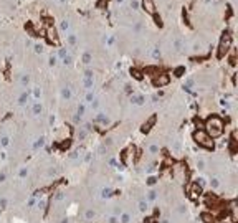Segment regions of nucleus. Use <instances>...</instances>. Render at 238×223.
<instances>
[{"label":"nucleus","mask_w":238,"mask_h":223,"mask_svg":"<svg viewBox=\"0 0 238 223\" xmlns=\"http://www.w3.org/2000/svg\"><path fill=\"white\" fill-rule=\"evenodd\" d=\"M106 3H108V0H99V2H98V7H99V8H103Z\"/></svg>","instance_id":"obj_39"},{"label":"nucleus","mask_w":238,"mask_h":223,"mask_svg":"<svg viewBox=\"0 0 238 223\" xmlns=\"http://www.w3.org/2000/svg\"><path fill=\"white\" fill-rule=\"evenodd\" d=\"M35 51L41 53V51H43V46H41V45H35Z\"/></svg>","instance_id":"obj_42"},{"label":"nucleus","mask_w":238,"mask_h":223,"mask_svg":"<svg viewBox=\"0 0 238 223\" xmlns=\"http://www.w3.org/2000/svg\"><path fill=\"white\" fill-rule=\"evenodd\" d=\"M93 99H94V96H93V93H88V94H86V101H89V103H91Z\"/></svg>","instance_id":"obj_38"},{"label":"nucleus","mask_w":238,"mask_h":223,"mask_svg":"<svg viewBox=\"0 0 238 223\" xmlns=\"http://www.w3.org/2000/svg\"><path fill=\"white\" fill-rule=\"evenodd\" d=\"M131 7H132V8H134V10H136V8H137V7H139V3H137V2H136V0H132V2H131Z\"/></svg>","instance_id":"obj_45"},{"label":"nucleus","mask_w":238,"mask_h":223,"mask_svg":"<svg viewBox=\"0 0 238 223\" xmlns=\"http://www.w3.org/2000/svg\"><path fill=\"white\" fill-rule=\"evenodd\" d=\"M149 152H151V154H157L159 147H157V145H151V147H149Z\"/></svg>","instance_id":"obj_31"},{"label":"nucleus","mask_w":238,"mask_h":223,"mask_svg":"<svg viewBox=\"0 0 238 223\" xmlns=\"http://www.w3.org/2000/svg\"><path fill=\"white\" fill-rule=\"evenodd\" d=\"M118 2H122V0H118Z\"/></svg>","instance_id":"obj_58"},{"label":"nucleus","mask_w":238,"mask_h":223,"mask_svg":"<svg viewBox=\"0 0 238 223\" xmlns=\"http://www.w3.org/2000/svg\"><path fill=\"white\" fill-rule=\"evenodd\" d=\"M60 2H61V3H65V2H66V0H60Z\"/></svg>","instance_id":"obj_57"},{"label":"nucleus","mask_w":238,"mask_h":223,"mask_svg":"<svg viewBox=\"0 0 238 223\" xmlns=\"http://www.w3.org/2000/svg\"><path fill=\"white\" fill-rule=\"evenodd\" d=\"M174 46H175V50H180V46H182V43H180V40H175V43H174Z\"/></svg>","instance_id":"obj_37"},{"label":"nucleus","mask_w":238,"mask_h":223,"mask_svg":"<svg viewBox=\"0 0 238 223\" xmlns=\"http://www.w3.org/2000/svg\"><path fill=\"white\" fill-rule=\"evenodd\" d=\"M167 83H169V76H167V74H164V73H162V74H159L157 78L154 79V84H156V86H165Z\"/></svg>","instance_id":"obj_6"},{"label":"nucleus","mask_w":238,"mask_h":223,"mask_svg":"<svg viewBox=\"0 0 238 223\" xmlns=\"http://www.w3.org/2000/svg\"><path fill=\"white\" fill-rule=\"evenodd\" d=\"M197 167H198V169H204V167H205L204 160H198V162H197Z\"/></svg>","instance_id":"obj_46"},{"label":"nucleus","mask_w":238,"mask_h":223,"mask_svg":"<svg viewBox=\"0 0 238 223\" xmlns=\"http://www.w3.org/2000/svg\"><path fill=\"white\" fill-rule=\"evenodd\" d=\"M85 78H93V71H91V70L85 71Z\"/></svg>","instance_id":"obj_43"},{"label":"nucleus","mask_w":238,"mask_h":223,"mask_svg":"<svg viewBox=\"0 0 238 223\" xmlns=\"http://www.w3.org/2000/svg\"><path fill=\"white\" fill-rule=\"evenodd\" d=\"M68 41H70V45H74V43H76V36H74L73 33H70V35H68Z\"/></svg>","instance_id":"obj_23"},{"label":"nucleus","mask_w":238,"mask_h":223,"mask_svg":"<svg viewBox=\"0 0 238 223\" xmlns=\"http://www.w3.org/2000/svg\"><path fill=\"white\" fill-rule=\"evenodd\" d=\"M156 182H157V178H156V177H151L149 180H147V184H149V185H154Z\"/></svg>","instance_id":"obj_40"},{"label":"nucleus","mask_w":238,"mask_h":223,"mask_svg":"<svg viewBox=\"0 0 238 223\" xmlns=\"http://www.w3.org/2000/svg\"><path fill=\"white\" fill-rule=\"evenodd\" d=\"M101 195H103L104 198L111 197V195H112V190H111V189H103V193H101Z\"/></svg>","instance_id":"obj_21"},{"label":"nucleus","mask_w":238,"mask_h":223,"mask_svg":"<svg viewBox=\"0 0 238 223\" xmlns=\"http://www.w3.org/2000/svg\"><path fill=\"white\" fill-rule=\"evenodd\" d=\"M94 121H96V122H103V124H109V118H108V116H106V114H103V112H99L98 116H96V118H94Z\"/></svg>","instance_id":"obj_8"},{"label":"nucleus","mask_w":238,"mask_h":223,"mask_svg":"<svg viewBox=\"0 0 238 223\" xmlns=\"http://www.w3.org/2000/svg\"><path fill=\"white\" fill-rule=\"evenodd\" d=\"M61 98L66 99V101H68V99H71V89H70L68 86H65V88L61 89Z\"/></svg>","instance_id":"obj_10"},{"label":"nucleus","mask_w":238,"mask_h":223,"mask_svg":"<svg viewBox=\"0 0 238 223\" xmlns=\"http://www.w3.org/2000/svg\"><path fill=\"white\" fill-rule=\"evenodd\" d=\"M83 84H85L86 89H91L93 88V78H85L83 79Z\"/></svg>","instance_id":"obj_16"},{"label":"nucleus","mask_w":238,"mask_h":223,"mask_svg":"<svg viewBox=\"0 0 238 223\" xmlns=\"http://www.w3.org/2000/svg\"><path fill=\"white\" fill-rule=\"evenodd\" d=\"M193 139H195V142L198 145H202L205 149H213V139L205 131H202V129H198V131L193 132Z\"/></svg>","instance_id":"obj_2"},{"label":"nucleus","mask_w":238,"mask_h":223,"mask_svg":"<svg viewBox=\"0 0 238 223\" xmlns=\"http://www.w3.org/2000/svg\"><path fill=\"white\" fill-rule=\"evenodd\" d=\"M79 155H81V152H79V151H74V152H71V154H70V159H73V160H74V159H78Z\"/></svg>","instance_id":"obj_26"},{"label":"nucleus","mask_w":238,"mask_h":223,"mask_svg":"<svg viewBox=\"0 0 238 223\" xmlns=\"http://www.w3.org/2000/svg\"><path fill=\"white\" fill-rule=\"evenodd\" d=\"M26 174H28V170H26V169H22V170H20V177L22 178L26 177Z\"/></svg>","instance_id":"obj_41"},{"label":"nucleus","mask_w":238,"mask_h":223,"mask_svg":"<svg viewBox=\"0 0 238 223\" xmlns=\"http://www.w3.org/2000/svg\"><path fill=\"white\" fill-rule=\"evenodd\" d=\"M129 220H131V217H129L127 213H122V215H121V222L122 223H129Z\"/></svg>","instance_id":"obj_22"},{"label":"nucleus","mask_w":238,"mask_h":223,"mask_svg":"<svg viewBox=\"0 0 238 223\" xmlns=\"http://www.w3.org/2000/svg\"><path fill=\"white\" fill-rule=\"evenodd\" d=\"M230 46H231V35L228 32H225L220 38V45H218V58H223L228 53Z\"/></svg>","instance_id":"obj_3"},{"label":"nucleus","mask_w":238,"mask_h":223,"mask_svg":"<svg viewBox=\"0 0 238 223\" xmlns=\"http://www.w3.org/2000/svg\"><path fill=\"white\" fill-rule=\"evenodd\" d=\"M88 131H89V129H86V127L79 129V131H78V139H79V141H81V139H85L86 136H88Z\"/></svg>","instance_id":"obj_15"},{"label":"nucleus","mask_w":238,"mask_h":223,"mask_svg":"<svg viewBox=\"0 0 238 223\" xmlns=\"http://www.w3.org/2000/svg\"><path fill=\"white\" fill-rule=\"evenodd\" d=\"M131 103H132V104H137V106H142L145 103V98H144V96H141V94H137V96H132V98H131Z\"/></svg>","instance_id":"obj_7"},{"label":"nucleus","mask_w":238,"mask_h":223,"mask_svg":"<svg viewBox=\"0 0 238 223\" xmlns=\"http://www.w3.org/2000/svg\"><path fill=\"white\" fill-rule=\"evenodd\" d=\"M131 73H132V76L136 79H142V73L139 71V70H131Z\"/></svg>","instance_id":"obj_19"},{"label":"nucleus","mask_w":238,"mask_h":223,"mask_svg":"<svg viewBox=\"0 0 238 223\" xmlns=\"http://www.w3.org/2000/svg\"><path fill=\"white\" fill-rule=\"evenodd\" d=\"M41 111H43V107H41V104H40V103H37V104H33V114H35V116H38V114H41Z\"/></svg>","instance_id":"obj_13"},{"label":"nucleus","mask_w":238,"mask_h":223,"mask_svg":"<svg viewBox=\"0 0 238 223\" xmlns=\"http://www.w3.org/2000/svg\"><path fill=\"white\" fill-rule=\"evenodd\" d=\"M35 98H40V88H35Z\"/></svg>","instance_id":"obj_50"},{"label":"nucleus","mask_w":238,"mask_h":223,"mask_svg":"<svg viewBox=\"0 0 238 223\" xmlns=\"http://www.w3.org/2000/svg\"><path fill=\"white\" fill-rule=\"evenodd\" d=\"M28 98H30V94H28V93H23L18 99V104H26V103H28Z\"/></svg>","instance_id":"obj_12"},{"label":"nucleus","mask_w":238,"mask_h":223,"mask_svg":"<svg viewBox=\"0 0 238 223\" xmlns=\"http://www.w3.org/2000/svg\"><path fill=\"white\" fill-rule=\"evenodd\" d=\"M2 145H8V137H2Z\"/></svg>","instance_id":"obj_47"},{"label":"nucleus","mask_w":238,"mask_h":223,"mask_svg":"<svg viewBox=\"0 0 238 223\" xmlns=\"http://www.w3.org/2000/svg\"><path fill=\"white\" fill-rule=\"evenodd\" d=\"M202 220L205 223H213V217H212L210 213H202Z\"/></svg>","instance_id":"obj_17"},{"label":"nucleus","mask_w":238,"mask_h":223,"mask_svg":"<svg viewBox=\"0 0 238 223\" xmlns=\"http://www.w3.org/2000/svg\"><path fill=\"white\" fill-rule=\"evenodd\" d=\"M63 198H65V193H63V192H60V193L55 195V200H63Z\"/></svg>","instance_id":"obj_32"},{"label":"nucleus","mask_w":238,"mask_h":223,"mask_svg":"<svg viewBox=\"0 0 238 223\" xmlns=\"http://www.w3.org/2000/svg\"><path fill=\"white\" fill-rule=\"evenodd\" d=\"M43 144H45V139H43V137H40L38 141H37V142L33 144V149H35V151H38L40 147H43Z\"/></svg>","instance_id":"obj_14"},{"label":"nucleus","mask_w":238,"mask_h":223,"mask_svg":"<svg viewBox=\"0 0 238 223\" xmlns=\"http://www.w3.org/2000/svg\"><path fill=\"white\" fill-rule=\"evenodd\" d=\"M109 165H111V167H118V162H116V159H111V160H109Z\"/></svg>","instance_id":"obj_44"},{"label":"nucleus","mask_w":238,"mask_h":223,"mask_svg":"<svg viewBox=\"0 0 238 223\" xmlns=\"http://www.w3.org/2000/svg\"><path fill=\"white\" fill-rule=\"evenodd\" d=\"M142 8L145 10V13H149V15H156V5H154V0H142Z\"/></svg>","instance_id":"obj_5"},{"label":"nucleus","mask_w":238,"mask_h":223,"mask_svg":"<svg viewBox=\"0 0 238 223\" xmlns=\"http://www.w3.org/2000/svg\"><path fill=\"white\" fill-rule=\"evenodd\" d=\"M184 88H187V89H190V88H193V79H187V83L184 84Z\"/></svg>","instance_id":"obj_28"},{"label":"nucleus","mask_w":238,"mask_h":223,"mask_svg":"<svg viewBox=\"0 0 238 223\" xmlns=\"http://www.w3.org/2000/svg\"><path fill=\"white\" fill-rule=\"evenodd\" d=\"M184 71H185V68H182V66H180V68H177V70H175V76H182V74H184Z\"/></svg>","instance_id":"obj_30"},{"label":"nucleus","mask_w":238,"mask_h":223,"mask_svg":"<svg viewBox=\"0 0 238 223\" xmlns=\"http://www.w3.org/2000/svg\"><path fill=\"white\" fill-rule=\"evenodd\" d=\"M61 223H68V220H66V218H65V220H63V222H61Z\"/></svg>","instance_id":"obj_55"},{"label":"nucleus","mask_w":238,"mask_h":223,"mask_svg":"<svg viewBox=\"0 0 238 223\" xmlns=\"http://www.w3.org/2000/svg\"><path fill=\"white\" fill-rule=\"evenodd\" d=\"M159 56H160V51L156 48V50H154V58H159Z\"/></svg>","instance_id":"obj_48"},{"label":"nucleus","mask_w":238,"mask_h":223,"mask_svg":"<svg viewBox=\"0 0 238 223\" xmlns=\"http://www.w3.org/2000/svg\"><path fill=\"white\" fill-rule=\"evenodd\" d=\"M207 134L210 136V137H218L222 132H223V121L218 118V116H210V118L207 119Z\"/></svg>","instance_id":"obj_1"},{"label":"nucleus","mask_w":238,"mask_h":223,"mask_svg":"<svg viewBox=\"0 0 238 223\" xmlns=\"http://www.w3.org/2000/svg\"><path fill=\"white\" fill-rule=\"evenodd\" d=\"M46 40L48 43H53V45H60V40H58V33L53 26H48L46 28Z\"/></svg>","instance_id":"obj_4"},{"label":"nucleus","mask_w":238,"mask_h":223,"mask_svg":"<svg viewBox=\"0 0 238 223\" xmlns=\"http://www.w3.org/2000/svg\"><path fill=\"white\" fill-rule=\"evenodd\" d=\"M50 65H51V66L56 65V56H55V55H53V56H50Z\"/></svg>","instance_id":"obj_36"},{"label":"nucleus","mask_w":238,"mask_h":223,"mask_svg":"<svg viewBox=\"0 0 238 223\" xmlns=\"http://www.w3.org/2000/svg\"><path fill=\"white\" fill-rule=\"evenodd\" d=\"M35 205V198H32V200H28V207H33Z\"/></svg>","instance_id":"obj_52"},{"label":"nucleus","mask_w":238,"mask_h":223,"mask_svg":"<svg viewBox=\"0 0 238 223\" xmlns=\"http://www.w3.org/2000/svg\"><path fill=\"white\" fill-rule=\"evenodd\" d=\"M139 210L141 212L147 210V202H145V200H141V202H139Z\"/></svg>","instance_id":"obj_20"},{"label":"nucleus","mask_w":238,"mask_h":223,"mask_svg":"<svg viewBox=\"0 0 238 223\" xmlns=\"http://www.w3.org/2000/svg\"><path fill=\"white\" fill-rule=\"evenodd\" d=\"M20 81H22V86H26V84H28V81H30V78H28V76H26V74H23V76H22V79H20Z\"/></svg>","instance_id":"obj_25"},{"label":"nucleus","mask_w":238,"mask_h":223,"mask_svg":"<svg viewBox=\"0 0 238 223\" xmlns=\"http://www.w3.org/2000/svg\"><path fill=\"white\" fill-rule=\"evenodd\" d=\"M45 205H46V202H43V200H41V202L38 203V207H40V208H45Z\"/></svg>","instance_id":"obj_51"},{"label":"nucleus","mask_w":238,"mask_h":223,"mask_svg":"<svg viewBox=\"0 0 238 223\" xmlns=\"http://www.w3.org/2000/svg\"><path fill=\"white\" fill-rule=\"evenodd\" d=\"M83 63H86V65L91 63V53H85L83 55Z\"/></svg>","instance_id":"obj_18"},{"label":"nucleus","mask_w":238,"mask_h":223,"mask_svg":"<svg viewBox=\"0 0 238 223\" xmlns=\"http://www.w3.org/2000/svg\"><path fill=\"white\" fill-rule=\"evenodd\" d=\"M154 122H156V118H151L144 126H142V132H147V131H149V129L152 127V124H154Z\"/></svg>","instance_id":"obj_11"},{"label":"nucleus","mask_w":238,"mask_h":223,"mask_svg":"<svg viewBox=\"0 0 238 223\" xmlns=\"http://www.w3.org/2000/svg\"><path fill=\"white\" fill-rule=\"evenodd\" d=\"M0 182H5V174H0Z\"/></svg>","instance_id":"obj_54"},{"label":"nucleus","mask_w":238,"mask_h":223,"mask_svg":"<svg viewBox=\"0 0 238 223\" xmlns=\"http://www.w3.org/2000/svg\"><path fill=\"white\" fill-rule=\"evenodd\" d=\"M58 55H60V58H65V56H66V55H68V53H66V50H65V48H61Z\"/></svg>","instance_id":"obj_35"},{"label":"nucleus","mask_w":238,"mask_h":223,"mask_svg":"<svg viewBox=\"0 0 238 223\" xmlns=\"http://www.w3.org/2000/svg\"><path fill=\"white\" fill-rule=\"evenodd\" d=\"M0 205L2 207H7V198H0Z\"/></svg>","instance_id":"obj_49"},{"label":"nucleus","mask_w":238,"mask_h":223,"mask_svg":"<svg viewBox=\"0 0 238 223\" xmlns=\"http://www.w3.org/2000/svg\"><path fill=\"white\" fill-rule=\"evenodd\" d=\"M85 217L88 218V220H93V218H94V212H93V210H88V212L85 213Z\"/></svg>","instance_id":"obj_27"},{"label":"nucleus","mask_w":238,"mask_h":223,"mask_svg":"<svg viewBox=\"0 0 238 223\" xmlns=\"http://www.w3.org/2000/svg\"><path fill=\"white\" fill-rule=\"evenodd\" d=\"M60 28H61V30H68V22H66V20H63V22H61V25H60Z\"/></svg>","instance_id":"obj_33"},{"label":"nucleus","mask_w":238,"mask_h":223,"mask_svg":"<svg viewBox=\"0 0 238 223\" xmlns=\"http://www.w3.org/2000/svg\"><path fill=\"white\" fill-rule=\"evenodd\" d=\"M83 114H85V104H79V106H78V116L81 118Z\"/></svg>","instance_id":"obj_29"},{"label":"nucleus","mask_w":238,"mask_h":223,"mask_svg":"<svg viewBox=\"0 0 238 223\" xmlns=\"http://www.w3.org/2000/svg\"><path fill=\"white\" fill-rule=\"evenodd\" d=\"M145 223H154V222H152V220H147V222H145Z\"/></svg>","instance_id":"obj_56"},{"label":"nucleus","mask_w":238,"mask_h":223,"mask_svg":"<svg viewBox=\"0 0 238 223\" xmlns=\"http://www.w3.org/2000/svg\"><path fill=\"white\" fill-rule=\"evenodd\" d=\"M190 192H192V193H190V197H192V198H197L198 195L202 193V187H198V185L195 184L193 187H192V190H190Z\"/></svg>","instance_id":"obj_9"},{"label":"nucleus","mask_w":238,"mask_h":223,"mask_svg":"<svg viewBox=\"0 0 238 223\" xmlns=\"http://www.w3.org/2000/svg\"><path fill=\"white\" fill-rule=\"evenodd\" d=\"M109 223H118V220H116V217H111V218H109Z\"/></svg>","instance_id":"obj_53"},{"label":"nucleus","mask_w":238,"mask_h":223,"mask_svg":"<svg viewBox=\"0 0 238 223\" xmlns=\"http://www.w3.org/2000/svg\"><path fill=\"white\" fill-rule=\"evenodd\" d=\"M210 185L213 187V189H217V187H218V180H217V178H212V180H210Z\"/></svg>","instance_id":"obj_34"},{"label":"nucleus","mask_w":238,"mask_h":223,"mask_svg":"<svg viewBox=\"0 0 238 223\" xmlns=\"http://www.w3.org/2000/svg\"><path fill=\"white\" fill-rule=\"evenodd\" d=\"M156 197H157V193H156V190H151L149 193H147V198L149 200H156Z\"/></svg>","instance_id":"obj_24"}]
</instances>
